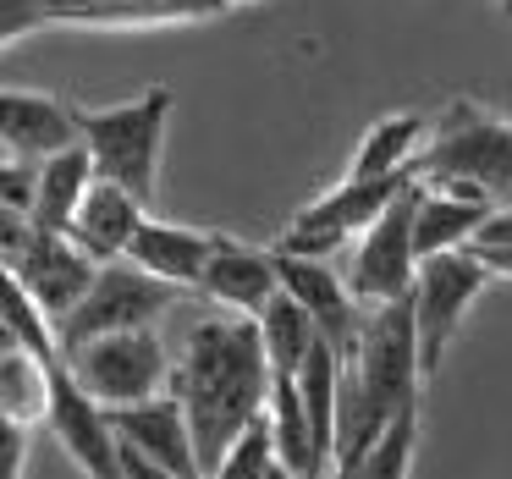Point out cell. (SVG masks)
Instances as JSON below:
<instances>
[{"label": "cell", "instance_id": "d6986e66", "mask_svg": "<svg viewBox=\"0 0 512 479\" xmlns=\"http://www.w3.org/2000/svg\"><path fill=\"white\" fill-rule=\"evenodd\" d=\"M490 215V204L463 199V193H446V188H424L413 177V215H408V232H413V254H441V248H463L468 237L479 232V221Z\"/></svg>", "mask_w": 512, "mask_h": 479}, {"label": "cell", "instance_id": "1f68e13d", "mask_svg": "<svg viewBox=\"0 0 512 479\" xmlns=\"http://www.w3.org/2000/svg\"><path fill=\"white\" fill-rule=\"evenodd\" d=\"M496 6H501V12H507V17H512V0H496Z\"/></svg>", "mask_w": 512, "mask_h": 479}, {"label": "cell", "instance_id": "44dd1931", "mask_svg": "<svg viewBox=\"0 0 512 479\" xmlns=\"http://www.w3.org/2000/svg\"><path fill=\"white\" fill-rule=\"evenodd\" d=\"M292 386H298V402L309 413V430L320 457L331 463V446H336V386H342V353L331 342H314L303 353V364L292 369Z\"/></svg>", "mask_w": 512, "mask_h": 479}, {"label": "cell", "instance_id": "484cf974", "mask_svg": "<svg viewBox=\"0 0 512 479\" xmlns=\"http://www.w3.org/2000/svg\"><path fill=\"white\" fill-rule=\"evenodd\" d=\"M0 320L12 325V336L34 358H45V364H50V358H61L56 353V325H50V314L28 298V287L12 276V265H6V259H0Z\"/></svg>", "mask_w": 512, "mask_h": 479}, {"label": "cell", "instance_id": "9a60e30c", "mask_svg": "<svg viewBox=\"0 0 512 479\" xmlns=\"http://www.w3.org/2000/svg\"><path fill=\"white\" fill-rule=\"evenodd\" d=\"M144 215H149L144 199H133L127 188L94 177L89 188H83L72 221H67V237L94 259V265H105V259H122L127 254V237L138 232V221H144Z\"/></svg>", "mask_w": 512, "mask_h": 479}, {"label": "cell", "instance_id": "9c48e42d", "mask_svg": "<svg viewBox=\"0 0 512 479\" xmlns=\"http://www.w3.org/2000/svg\"><path fill=\"white\" fill-rule=\"evenodd\" d=\"M408 215H413V182L353 237V265H347V292H353L358 309L369 303H391V298H408L413 287V270H419V254H413V232H408Z\"/></svg>", "mask_w": 512, "mask_h": 479}, {"label": "cell", "instance_id": "2e32d148", "mask_svg": "<svg viewBox=\"0 0 512 479\" xmlns=\"http://www.w3.org/2000/svg\"><path fill=\"white\" fill-rule=\"evenodd\" d=\"M61 144H78V122H72L67 100L34 89H0V149L6 155L39 160Z\"/></svg>", "mask_w": 512, "mask_h": 479}, {"label": "cell", "instance_id": "ba28073f", "mask_svg": "<svg viewBox=\"0 0 512 479\" xmlns=\"http://www.w3.org/2000/svg\"><path fill=\"white\" fill-rule=\"evenodd\" d=\"M413 182V171H391V177H342L331 193H320L314 204H303L281 232V254H309V259H331L397 199Z\"/></svg>", "mask_w": 512, "mask_h": 479}, {"label": "cell", "instance_id": "e0dca14e", "mask_svg": "<svg viewBox=\"0 0 512 479\" xmlns=\"http://www.w3.org/2000/svg\"><path fill=\"white\" fill-rule=\"evenodd\" d=\"M210 243L215 232H193V226H177V221H155V215H144L138 221V232L127 237V254L138 270H149V276L171 281V287H199V270L204 259H210Z\"/></svg>", "mask_w": 512, "mask_h": 479}, {"label": "cell", "instance_id": "8992f818", "mask_svg": "<svg viewBox=\"0 0 512 479\" xmlns=\"http://www.w3.org/2000/svg\"><path fill=\"white\" fill-rule=\"evenodd\" d=\"M182 298V287L138 270L133 259H105L94 265V281L83 287V298L56 320V353H72L78 342L105 331H133V325H160V314Z\"/></svg>", "mask_w": 512, "mask_h": 479}, {"label": "cell", "instance_id": "8fae6325", "mask_svg": "<svg viewBox=\"0 0 512 479\" xmlns=\"http://www.w3.org/2000/svg\"><path fill=\"white\" fill-rule=\"evenodd\" d=\"M105 419H111L116 441H127L133 452H144L160 468V479L199 474L188 419H182V402L171 391H155V397H138V402H116V408H105Z\"/></svg>", "mask_w": 512, "mask_h": 479}, {"label": "cell", "instance_id": "6da1fadb", "mask_svg": "<svg viewBox=\"0 0 512 479\" xmlns=\"http://www.w3.org/2000/svg\"><path fill=\"white\" fill-rule=\"evenodd\" d=\"M166 386H171V397L182 402L199 474H215L226 441L265 408L270 364H265V347H259V325L248 320V314L199 320L188 331L182 364L171 369Z\"/></svg>", "mask_w": 512, "mask_h": 479}, {"label": "cell", "instance_id": "4316f807", "mask_svg": "<svg viewBox=\"0 0 512 479\" xmlns=\"http://www.w3.org/2000/svg\"><path fill=\"white\" fill-rule=\"evenodd\" d=\"M221 479H281V463H276V441H270V419L265 408L243 424V430L226 441L221 463H215Z\"/></svg>", "mask_w": 512, "mask_h": 479}, {"label": "cell", "instance_id": "f546056e", "mask_svg": "<svg viewBox=\"0 0 512 479\" xmlns=\"http://www.w3.org/2000/svg\"><path fill=\"white\" fill-rule=\"evenodd\" d=\"M34 232V221H28V210H17V204L0 199V259H12L17 248H23V237Z\"/></svg>", "mask_w": 512, "mask_h": 479}, {"label": "cell", "instance_id": "4dcf8cb0", "mask_svg": "<svg viewBox=\"0 0 512 479\" xmlns=\"http://www.w3.org/2000/svg\"><path fill=\"white\" fill-rule=\"evenodd\" d=\"M17 347H23V342H17V336H12V325L0 320V358H6V353H17Z\"/></svg>", "mask_w": 512, "mask_h": 479}, {"label": "cell", "instance_id": "7a4b0ae2", "mask_svg": "<svg viewBox=\"0 0 512 479\" xmlns=\"http://www.w3.org/2000/svg\"><path fill=\"white\" fill-rule=\"evenodd\" d=\"M419 347H413V309L408 298L369 303L358 314V336L342 358V386H336V474H353L375 430L419 397Z\"/></svg>", "mask_w": 512, "mask_h": 479}, {"label": "cell", "instance_id": "ac0fdd59", "mask_svg": "<svg viewBox=\"0 0 512 479\" xmlns=\"http://www.w3.org/2000/svg\"><path fill=\"white\" fill-rule=\"evenodd\" d=\"M94 182V160L83 144H61L34 160V199H28V221L39 232H67L72 210H78L83 188Z\"/></svg>", "mask_w": 512, "mask_h": 479}, {"label": "cell", "instance_id": "3957f363", "mask_svg": "<svg viewBox=\"0 0 512 479\" xmlns=\"http://www.w3.org/2000/svg\"><path fill=\"white\" fill-rule=\"evenodd\" d=\"M413 177L424 188H446L479 204H512V122L490 116L474 100H452L424 133L413 160Z\"/></svg>", "mask_w": 512, "mask_h": 479}, {"label": "cell", "instance_id": "d4e9b609", "mask_svg": "<svg viewBox=\"0 0 512 479\" xmlns=\"http://www.w3.org/2000/svg\"><path fill=\"white\" fill-rule=\"evenodd\" d=\"M56 364V358H50ZM50 364L45 358H34L28 347H17V353L0 358V413L17 424H45V402H50Z\"/></svg>", "mask_w": 512, "mask_h": 479}, {"label": "cell", "instance_id": "603a6c76", "mask_svg": "<svg viewBox=\"0 0 512 479\" xmlns=\"http://www.w3.org/2000/svg\"><path fill=\"white\" fill-rule=\"evenodd\" d=\"M254 325H259V347H265L270 375H292V369L303 364V353L320 342V331H314L309 309H303L292 292H276V298H270L265 309L254 314Z\"/></svg>", "mask_w": 512, "mask_h": 479}, {"label": "cell", "instance_id": "30bf717a", "mask_svg": "<svg viewBox=\"0 0 512 479\" xmlns=\"http://www.w3.org/2000/svg\"><path fill=\"white\" fill-rule=\"evenodd\" d=\"M45 424L56 430L61 452L94 479H116V435H111V419L105 408L89 397V391L72 380L67 358L50 364V402H45Z\"/></svg>", "mask_w": 512, "mask_h": 479}, {"label": "cell", "instance_id": "83f0119b", "mask_svg": "<svg viewBox=\"0 0 512 479\" xmlns=\"http://www.w3.org/2000/svg\"><path fill=\"white\" fill-rule=\"evenodd\" d=\"M23 457H28V424H17V419L0 413V479L23 474Z\"/></svg>", "mask_w": 512, "mask_h": 479}, {"label": "cell", "instance_id": "7c38bea8", "mask_svg": "<svg viewBox=\"0 0 512 479\" xmlns=\"http://www.w3.org/2000/svg\"><path fill=\"white\" fill-rule=\"evenodd\" d=\"M6 265H12V276L28 287V298L50 314V325H56L61 314L83 298V287L94 281V259L83 254L67 232H39V226L23 237V248H17Z\"/></svg>", "mask_w": 512, "mask_h": 479}, {"label": "cell", "instance_id": "277c9868", "mask_svg": "<svg viewBox=\"0 0 512 479\" xmlns=\"http://www.w3.org/2000/svg\"><path fill=\"white\" fill-rule=\"evenodd\" d=\"M78 144L89 149L94 177L127 188L133 199H155L160 182V149H166V122H171V89H144L127 105L105 111H72Z\"/></svg>", "mask_w": 512, "mask_h": 479}, {"label": "cell", "instance_id": "7402d4cb", "mask_svg": "<svg viewBox=\"0 0 512 479\" xmlns=\"http://www.w3.org/2000/svg\"><path fill=\"white\" fill-rule=\"evenodd\" d=\"M424 133H430V122L413 116V111L375 122L364 138H358V155H353V166H347V177H391V171H413V160H419V149H424Z\"/></svg>", "mask_w": 512, "mask_h": 479}, {"label": "cell", "instance_id": "5bb4252c", "mask_svg": "<svg viewBox=\"0 0 512 479\" xmlns=\"http://www.w3.org/2000/svg\"><path fill=\"white\" fill-rule=\"evenodd\" d=\"M199 292L215 298L226 314H248V320H254V314L281 292L276 254H259V248L237 243V237L215 232L210 259H204V270H199Z\"/></svg>", "mask_w": 512, "mask_h": 479}, {"label": "cell", "instance_id": "4fadbf2b", "mask_svg": "<svg viewBox=\"0 0 512 479\" xmlns=\"http://www.w3.org/2000/svg\"><path fill=\"white\" fill-rule=\"evenodd\" d=\"M276 276H281V292H292V298L309 309L320 342H331L336 353L347 358V347H353V336H358V314H364L353 303V292H347V281L336 276L325 259L281 254V248H276Z\"/></svg>", "mask_w": 512, "mask_h": 479}, {"label": "cell", "instance_id": "ffe728a7", "mask_svg": "<svg viewBox=\"0 0 512 479\" xmlns=\"http://www.w3.org/2000/svg\"><path fill=\"white\" fill-rule=\"evenodd\" d=\"M265 419H270V441H276V463H281V479H314L325 474V457L314 446V430H309V413L298 402V386L292 375H270V391H265Z\"/></svg>", "mask_w": 512, "mask_h": 479}, {"label": "cell", "instance_id": "52a82bcc", "mask_svg": "<svg viewBox=\"0 0 512 479\" xmlns=\"http://www.w3.org/2000/svg\"><path fill=\"white\" fill-rule=\"evenodd\" d=\"M61 358H67L72 380H78L100 408L155 397V391H166V380H171V358H166V342L155 336V325L89 336V342H78Z\"/></svg>", "mask_w": 512, "mask_h": 479}, {"label": "cell", "instance_id": "d6a6232c", "mask_svg": "<svg viewBox=\"0 0 512 479\" xmlns=\"http://www.w3.org/2000/svg\"><path fill=\"white\" fill-rule=\"evenodd\" d=\"M226 6H232V0H226Z\"/></svg>", "mask_w": 512, "mask_h": 479}, {"label": "cell", "instance_id": "f1b7e54d", "mask_svg": "<svg viewBox=\"0 0 512 479\" xmlns=\"http://www.w3.org/2000/svg\"><path fill=\"white\" fill-rule=\"evenodd\" d=\"M463 248L490 270V276H512V237H468Z\"/></svg>", "mask_w": 512, "mask_h": 479}, {"label": "cell", "instance_id": "cb8c5ba5", "mask_svg": "<svg viewBox=\"0 0 512 479\" xmlns=\"http://www.w3.org/2000/svg\"><path fill=\"white\" fill-rule=\"evenodd\" d=\"M419 413H424L419 397L402 402V408L375 430V441L364 446V457L353 463V474H347V479H402V474H408V468H413V446H419Z\"/></svg>", "mask_w": 512, "mask_h": 479}, {"label": "cell", "instance_id": "5b68a950", "mask_svg": "<svg viewBox=\"0 0 512 479\" xmlns=\"http://www.w3.org/2000/svg\"><path fill=\"white\" fill-rule=\"evenodd\" d=\"M490 270L479 265L468 248H441V254H424L413 270L408 287V309H413V347H419V380H430L441 369L446 347L457 342L468 309L479 303Z\"/></svg>", "mask_w": 512, "mask_h": 479}]
</instances>
